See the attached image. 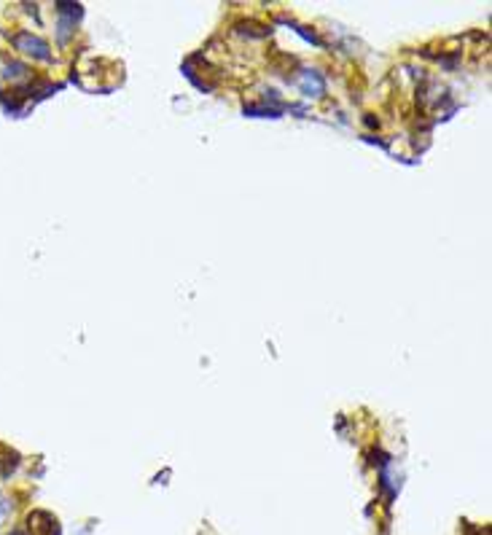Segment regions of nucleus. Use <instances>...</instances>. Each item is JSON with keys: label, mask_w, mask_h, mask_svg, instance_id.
Segmentation results:
<instances>
[{"label": "nucleus", "mask_w": 492, "mask_h": 535, "mask_svg": "<svg viewBox=\"0 0 492 535\" xmlns=\"http://www.w3.org/2000/svg\"><path fill=\"white\" fill-rule=\"evenodd\" d=\"M9 75H25V68L19 62H14V65H9Z\"/></svg>", "instance_id": "4"}, {"label": "nucleus", "mask_w": 492, "mask_h": 535, "mask_svg": "<svg viewBox=\"0 0 492 535\" xmlns=\"http://www.w3.org/2000/svg\"><path fill=\"white\" fill-rule=\"evenodd\" d=\"M11 41H14V46H16V49H22L25 54L36 57V60H43V62L51 60V51H49V46H46V41L36 38L33 33H16Z\"/></svg>", "instance_id": "2"}, {"label": "nucleus", "mask_w": 492, "mask_h": 535, "mask_svg": "<svg viewBox=\"0 0 492 535\" xmlns=\"http://www.w3.org/2000/svg\"><path fill=\"white\" fill-rule=\"evenodd\" d=\"M27 533L30 535H62V527L57 517L49 511H33L27 517Z\"/></svg>", "instance_id": "1"}, {"label": "nucleus", "mask_w": 492, "mask_h": 535, "mask_svg": "<svg viewBox=\"0 0 492 535\" xmlns=\"http://www.w3.org/2000/svg\"><path fill=\"white\" fill-rule=\"evenodd\" d=\"M299 86L307 97H320L326 92V81H323V73L320 70H301V78H299Z\"/></svg>", "instance_id": "3"}, {"label": "nucleus", "mask_w": 492, "mask_h": 535, "mask_svg": "<svg viewBox=\"0 0 492 535\" xmlns=\"http://www.w3.org/2000/svg\"><path fill=\"white\" fill-rule=\"evenodd\" d=\"M6 514H9V500H6V498H3V495H0V522L6 519Z\"/></svg>", "instance_id": "5"}, {"label": "nucleus", "mask_w": 492, "mask_h": 535, "mask_svg": "<svg viewBox=\"0 0 492 535\" xmlns=\"http://www.w3.org/2000/svg\"><path fill=\"white\" fill-rule=\"evenodd\" d=\"M14 535H25V533H14Z\"/></svg>", "instance_id": "6"}]
</instances>
